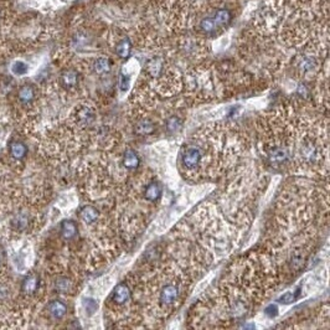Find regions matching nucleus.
Here are the masks:
<instances>
[{
  "mask_svg": "<svg viewBox=\"0 0 330 330\" xmlns=\"http://www.w3.org/2000/svg\"><path fill=\"white\" fill-rule=\"evenodd\" d=\"M79 215H81V220L83 221L84 223H87V225H92V223L96 222L99 217L98 210L91 205L83 206V207L81 208Z\"/></svg>",
  "mask_w": 330,
  "mask_h": 330,
  "instance_id": "8",
  "label": "nucleus"
},
{
  "mask_svg": "<svg viewBox=\"0 0 330 330\" xmlns=\"http://www.w3.org/2000/svg\"><path fill=\"white\" fill-rule=\"evenodd\" d=\"M60 230H61V236L65 240L69 241L73 237H76L77 232H78V228L74 221L72 220H64L60 226Z\"/></svg>",
  "mask_w": 330,
  "mask_h": 330,
  "instance_id": "7",
  "label": "nucleus"
},
{
  "mask_svg": "<svg viewBox=\"0 0 330 330\" xmlns=\"http://www.w3.org/2000/svg\"><path fill=\"white\" fill-rule=\"evenodd\" d=\"M216 25L217 26H226L227 24H230L231 21V12L226 9H220L215 12V16H213Z\"/></svg>",
  "mask_w": 330,
  "mask_h": 330,
  "instance_id": "16",
  "label": "nucleus"
},
{
  "mask_svg": "<svg viewBox=\"0 0 330 330\" xmlns=\"http://www.w3.org/2000/svg\"><path fill=\"white\" fill-rule=\"evenodd\" d=\"M268 158L272 163L282 164L288 159V150L284 146H274L268 153Z\"/></svg>",
  "mask_w": 330,
  "mask_h": 330,
  "instance_id": "10",
  "label": "nucleus"
},
{
  "mask_svg": "<svg viewBox=\"0 0 330 330\" xmlns=\"http://www.w3.org/2000/svg\"><path fill=\"white\" fill-rule=\"evenodd\" d=\"M179 289L175 284L164 285L160 293V302L164 305H171L178 300Z\"/></svg>",
  "mask_w": 330,
  "mask_h": 330,
  "instance_id": "2",
  "label": "nucleus"
},
{
  "mask_svg": "<svg viewBox=\"0 0 330 330\" xmlns=\"http://www.w3.org/2000/svg\"><path fill=\"white\" fill-rule=\"evenodd\" d=\"M200 27L203 32H212L215 31L217 25H216L213 17H206V19H203L202 21L200 22Z\"/></svg>",
  "mask_w": 330,
  "mask_h": 330,
  "instance_id": "23",
  "label": "nucleus"
},
{
  "mask_svg": "<svg viewBox=\"0 0 330 330\" xmlns=\"http://www.w3.org/2000/svg\"><path fill=\"white\" fill-rule=\"evenodd\" d=\"M9 151H10V155H11L15 160H22V159L27 155V151H29V149H27V145L25 143H22V141H19V140H15V141H11V143H10Z\"/></svg>",
  "mask_w": 330,
  "mask_h": 330,
  "instance_id": "5",
  "label": "nucleus"
},
{
  "mask_svg": "<svg viewBox=\"0 0 330 330\" xmlns=\"http://www.w3.org/2000/svg\"><path fill=\"white\" fill-rule=\"evenodd\" d=\"M4 258H5V253H4V251L0 250V264H1V263H2V261H4Z\"/></svg>",
  "mask_w": 330,
  "mask_h": 330,
  "instance_id": "29",
  "label": "nucleus"
},
{
  "mask_svg": "<svg viewBox=\"0 0 330 330\" xmlns=\"http://www.w3.org/2000/svg\"><path fill=\"white\" fill-rule=\"evenodd\" d=\"M317 67V61L313 56H304L302 57L299 62V68L300 71H303L304 73H309V72H313Z\"/></svg>",
  "mask_w": 330,
  "mask_h": 330,
  "instance_id": "18",
  "label": "nucleus"
},
{
  "mask_svg": "<svg viewBox=\"0 0 330 330\" xmlns=\"http://www.w3.org/2000/svg\"><path fill=\"white\" fill-rule=\"evenodd\" d=\"M71 280L66 277H60L59 279L55 282V289L59 293H68L69 290H71Z\"/></svg>",
  "mask_w": 330,
  "mask_h": 330,
  "instance_id": "19",
  "label": "nucleus"
},
{
  "mask_svg": "<svg viewBox=\"0 0 330 330\" xmlns=\"http://www.w3.org/2000/svg\"><path fill=\"white\" fill-rule=\"evenodd\" d=\"M35 94H36V92H35L34 86H31V84H24V86L20 87L19 92H17L19 101L25 104L31 103L35 99Z\"/></svg>",
  "mask_w": 330,
  "mask_h": 330,
  "instance_id": "11",
  "label": "nucleus"
},
{
  "mask_svg": "<svg viewBox=\"0 0 330 330\" xmlns=\"http://www.w3.org/2000/svg\"><path fill=\"white\" fill-rule=\"evenodd\" d=\"M39 287H40L39 275L30 274V275H27V277H25L24 280H22L21 292L24 293V294L31 295V294H34L37 289H39Z\"/></svg>",
  "mask_w": 330,
  "mask_h": 330,
  "instance_id": "4",
  "label": "nucleus"
},
{
  "mask_svg": "<svg viewBox=\"0 0 330 330\" xmlns=\"http://www.w3.org/2000/svg\"><path fill=\"white\" fill-rule=\"evenodd\" d=\"M181 128V121L178 117L173 116L166 121V129H168L169 133H175L179 129Z\"/></svg>",
  "mask_w": 330,
  "mask_h": 330,
  "instance_id": "22",
  "label": "nucleus"
},
{
  "mask_svg": "<svg viewBox=\"0 0 330 330\" xmlns=\"http://www.w3.org/2000/svg\"><path fill=\"white\" fill-rule=\"evenodd\" d=\"M264 312H265V314L268 315V317H270V318L275 317V315H277V312H278V308H277V305H274V304L269 305V307H268L267 309L264 310Z\"/></svg>",
  "mask_w": 330,
  "mask_h": 330,
  "instance_id": "28",
  "label": "nucleus"
},
{
  "mask_svg": "<svg viewBox=\"0 0 330 330\" xmlns=\"http://www.w3.org/2000/svg\"><path fill=\"white\" fill-rule=\"evenodd\" d=\"M161 196V186L159 183H150L144 190V198L148 201H158Z\"/></svg>",
  "mask_w": 330,
  "mask_h": 330,
  "instance_id": "12",
  "label": "nucleus"
},
{
  "mask_svg": "<svg viewBox=\"0 0 330 330\" xmlns=\"http://www.w3.org/2000/svg\"><path fill=\"white\" fill-rule=\"evenodd\" d=\"M298 297V293H293V292H288L285 293L284 295H282L279 299L280 303H284V304H289V303L294 302Z\"/></svg>",
  "mask_w": 330,
  "mask_h": 330,
  "instance_id": "26",
  "label": "nucleus"
},
{
  "mask_svg": "<svg viewBox=\"0 0 330 330\" xmlns=\"http://www.w3.org/2000/svg\"><path fill=\"white\" fill-rule=\"evenodd\" d=\"M132 52V42L129 39H122L116 45V54L121 59H128Z\"/></svg>",
  "mask_w": 330,
  "mask_h": 330,
  "instance_id": "14",
  "label": "nucleus"
},
{
  "mask_svg": "<svg viewBox=\"0 0 330 330\" xmlns=\"http://www.w3.org/2000/svg\"><path fill=\"white\" fill-rule=\"evenodd\" d=\"M47 310L54 319H62L67 313V305L62 300H52Z\"/></svg>",
  "mask_w": 330,
  "mask_h": 330,
  "instance_id": "6",
  "label": "nucleus"
},
{
  "mask_svg": "<svg viewBox=\"0 0 330 330\" xmlns=\"http://www.w3.org/2000/svg\"><path fill=\"white\" fill-rule=\"evenodd\" d=\"M129 88V77L124 76V74H122L121 76V89L122 91H128Z\"/></svg>",
  "mask_w": 330,
  "mask_h": 330,
  "instance_id": "27",
  "label": "nucleus"
},
{
  "mask_svg": "<svg viewBox=\"0 0 330 330\" xmlns=\"http://www.w3.org/2000/svg\"><path fill=\"white\" fill-rule=\"evenodd\" d=\"M29 71V66L24 61H15L11 66V72L16 76H24Z\"/></svg>",
  "mask_w": 330,
  "mask_h": 330,
  "instance_id": "21",
  "label": "nucleus"
},
{
  "mask_svg": "<svg viewBox=\"0 0 330 330\" xmlns=\"http://www.w3.org/2000/svg\"><path fill=\"white\" fill-rule=\"evenodd\" d=\"M94 71L99 74H106L111 71V61L107 57H99L94 61Z\"/></svg>",
  "mask_w": 330,
  "mask_h": 330,
  "instance_id": "17",
  "label": "nucleus"
},
{
  "mask_svg": "<svg viewBox=\"0 0 330 330\" xmlns=\"http://www.w3.org/2000/svg\"><path fill=\"white\" fill-rule=\"evenodd\" d=\"M78 73L74 69H66L61 74V83L65 88H73L78 83Z\"/></svg>",
  "mask_w": 330,
  "mask_h": 330,
  "instance_id": "9",
  "label": "nucleus"
},
{
  "mask_svg": "<svg viewBox=\"0 0 330 330\" xmlns=\"http://www.w3.org/2000/svg\"><path fill=\"white\" fill-rule=\"evenodd\" d=\"M139 163H140V160H139V156H138V154L135 153V151L132 150V149H128V150L124 153L123 165L126 166L127 169L138 168Z\"/></svg>",
  "mask_w": 330,
  "mask_h": 330,
  "instance_id": "13",
  "label": "nucleus"
},
{
  "mask_svg": "<svg viewBox=\"0 0 330 330\" xmlns=\"http://www.w3.org/2000/svg\"><path fill=\"white\" fill-rule=\"evenodd\" d=\"M78 117H79V121L83 122L84 124L91 123V122L93 121V118H94L93 113H92V111L89 108L82 109V111L78 113Z\"/></svg>",
  "mask_w": 330,
  "mask_h": 330,
  "instance_id": "24",
  "label": "nucleus"
},
{
  "mask_svg": "<svg viewBox=\"0 0 330 330\" xmlns=\"http://www.w3.org/2000/svg\"><path fill=\"white\" fill-rule=\"evenodd\" d=\"M201 158H202L201 150L198 146H189L183 154V165L188 170H193L200 165Z\"/></svg>",
  "mask_w": 330,
  "mask_h": 330,
  "instance_id": "1",
  "label": "nucleus"
},
{
  "mask_svg": "<svg viewBox=\"0 0 330 330\" xmlns=\"http://www.w3.org/2000/svg\"><path fill=\"white\" fill-rule=\"evenodd\" d=\"M27 217L24 215H16L11 220V226L16 231H24L27 227Z\"/></svg>",
  "mask_w": 330,
  "mask_h": 330,
  "instance_id": "20",
  "label": "nucleus"
},
{
  "mask_svg": "<svg viewBox=\"0 0 330 330\" xmlns=\"http://www.w3.org/2000/svg\"><path fill=\"white\" fill-rule=\"evenodd\" d=\"M155 129L154 127V123L150 121V119H141L140 122L136 123L135 131L136 133L140 134V135H148V134H151Z\"/></svg>",
  "mask_w": 330,
  "mask_h": 330,
  "instance_id": "15",
  "label": "nucleus"
},
{
  "mask_svg": "<svg viewBox=\"0 0 330 330\" xmlns=\"http://www.w3.org/2000/svg\"><path fill=\"white\" fill-rule=\"evenodd\" d=\"M131 298V289H129L128 285L126 283H119L113 290V294H112V299L116 304H124L126 302H128V299Z\"/></svg>",
  "mask_w": 330,
  "mask_h": 330,
  "instance_id": "3",
  "label": "nucleus"
},
{
  "mask_svg": "<svg viewBox=\"0 0 330 330\" xmlns=\"http://www.w3.org/2000/svg\"><path fill=\"white\" fill-rule=\"evenodd\" d=\"M83 308H84V310L88 313V314H93V313L97 310V308H98V304H97L96 300H93V299H84Z\"/></svg>",
  "mask_w": 330,
  "mask_h": 330,
  "instance_id": "25",
  "label": "nucleus"
}]
</instances>
